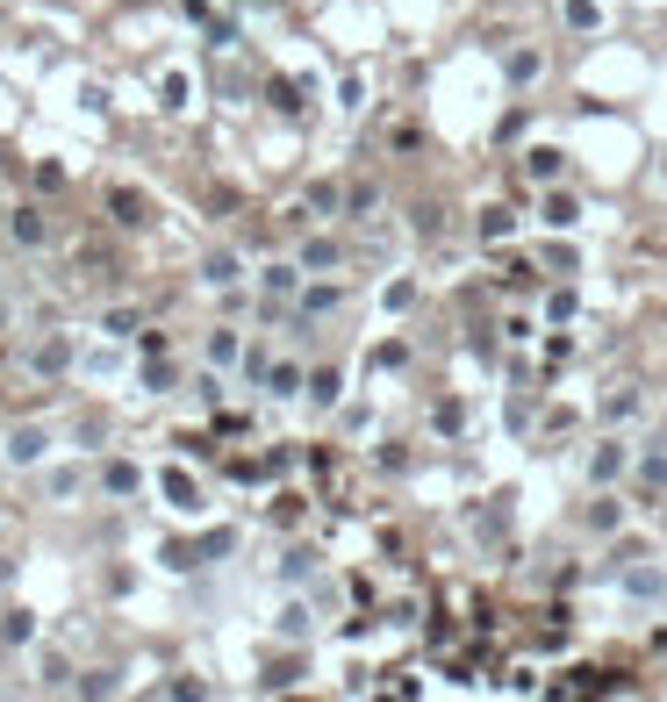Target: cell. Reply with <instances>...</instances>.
I'll return each instance as SVG.
<instances>
[{"label":"cell","mask_w":667,"mask_h":702,"mask_svg":"<svg viewBox=\"0 0 667 702\" xmlns=\"http://www.w3.org/2000/svg\"><path fill=\"white\" fill-rule=\"evenodd\" d=\"M481 237H489V244L510 237V216H503V208H489V216H481Z\"/></svg>","instance_id":"28"},{"label":"cell","mask_w":667,"mask_h":702,"mask_svg":"<svg viewBox=\"0 0 667 702\" xmlns=\"http://www.w3.org/2000/svg\"><path fill=\"white\" fill-rule=\"evenodd\" d=\"M29 365H37V373H65V365H72V338H43L37 351H29Z\"/></svg>","instance_id":"6"},{"label":"cell","mask_w":667,"mask_h":702,"mask_svg":"<svg viewBox=\"0 0 667 702\" xmlns=\"http://www.w3.org/2000/svg\"><path fill=\"white\" fill-rule=\"evenodd\" d=\"M309 208H316V216H338V187H330V179H316V187H309Z\"/></svg>","instance_id":"19"},{"label":"cell","mask_w":667,"mask_h":702,"mask_svg":"<svg viewBox=\"0 0 667 702\" xmlns=\"http://www.w3.org/2000/svg\"><path fill=\"white\" fill-rule=\"evenodd\" d=\"M538 65H545L538 51H517V58H510V80H538Z\"/></svg>","instance_id":"24"},{"label":"cell","mask_w":667,"mask_h":702,"mask_svg":"<svg viewBox=\"0 0 667 702\" xmlns=\"http://www.w3.org/2000/svg\"><path fill=\"white\" fill-rule=\"evenodd\" d=\"M29 631H37V623H29V609H8V623H0V638H8V646H22Z\"/></svg>","instance_id":"20"},{"label":"cell","mask_w":667,"mask_h":702,"mask_svg":"<svg viewBox=\"0 0 667 702\" xmlns=\"http://www.w3.org/2000/svg\"><path fill=\"white\" fill-rule=\"evenodd\" d=\"M524 165H532V179H560V151H545V144H538Z\"/></svg>","instance_id":"18"},{"label":"cell","mask_w":667,"mask_h":702,"mask_svg":"<svg viewBox=\"0 0 667 702\" xmlns=\"http://www.w3.org/2000/svg\"><path fill=\"white\" fill-rule=\"evenodd\" d=\"M101 487H109V495H136V487H144V473H136L130 460H109V473H101Z\"/></svg>","instance_id":"10"},{"label":"cell","mask_w":667,"mask_h":702,"mask_svg":"<svg viewBox=\"0 0 667 702\" xmlns=\"http://www.w3.org/2000/svg\"><path fill=\"white\" fill-rule=\"evenodd\" d=\"M667 581H660V567H632V595H646V602H654Z\"/></svg>","instance_id":"17"},{"label":"cell","mask_w":667,"mask_h":702,"mask_svg":"<svg viewBox=\"0 0 667 702\" xmlns=\"http://www.w3.org/2000/svg\"><path fill=\"white\" fill-rule=\"evenodd\" d=\"M0 460L8 466H43L51 460V431H43V423H14L8 445H0Z\"/></svg>","instance_id":"1"},{"label":"cell","mask_w":667,"mask_h":702,"mask_svg":"<svg viewBox=\"0 0 667 702\" xmlns=\"http://www.w3.org/2000/svg\"><path fill=\"white\" fill-rule=\"evenodd\" d=\"M567 22H574V29H596L603 8H596V0H567Z\"/></svg>","instance_id":"22"},{"label":"cell","mask_w":667,"mask_h":702,"mask_svg":"<svg viewBox=\"0 0 667 702\" xmlns=\"http://www.w3.org/2000/svg\"><path fill=\"white\" fill-rule=\"evenodd\" d=\"M109 208H115V223H123V230H144V223H151V216H144V194H130V187H115Z\"/></svg>","instance_id":"7"},{"label":"cell","mask_w":667,"mask_h":702,"mask_svg":"<svg viewBox=\"0 0 667 702\" xmlns=\"http://www.w3.org/2000/svg\"><path fill=\"white\" fill-rule=\"evenodd\" d=\"M625 473H632V445H625V437H603V445L588 452V481H596V487L625 481Z\"/></svg>","instance_id":"2"},{"label":"cell","mask_w":667,"mask_h":702,"mask_svg":"<svg viewBox=\"0 0 667 702\" xmlns=\"http://www.w3.org/2000/svg\"><path fill=\"white\" fill-rule=\"evenodd\" d=\"M588 524H596V530H617V524H625V502H617V495H603L596 509H588Z\"/></svg>","instance_id":"14"},{"label":"cell","mask_w":667,"mask_h":702,"mask_svg":"<svg viewBox=\"0 0 667 702\" xmlns=\"http://www.w3.org/2000/svg\"><path fill=\"white\" fill-rule=\"evenodd\" d=\"M301 631H309V609L287 602V609H280V638H301Z\"/></svg>","instance_id":"23"},{"label":"cell","mask_w":667,"mask_h":702,"mask_svg":"<svg viewBox=\"0 0 667 702\" xmlns=\"http://www.w3.org/2000/svg\"><path fill=\"white\" fill-rule=\"evenodd\" d=\"M338 394H345V373H338V365H324V373H309V402H316V409H330V402H338Z\"/></svg>","instance_id":"9"},{"label":"cell","mask_w":667,"mask_h":702,"mask_svg":"<svg viewBox=\"0 0 667 702\" xmlns=\"http://www.w3.org/2000/svg\"><path fill=\"white\" fill-rule=\"evenodd\" d=\"M330 266H338V244H330V237H309V244H301V272H330Z\"/></svg>","instance_id":"11"},{"label":"cell","mask_w":667,"mask_h":702,"mask_svg":"<svg viewBox=\"0 0 667 702\" xmlns=\"http://www.w3.org/2000/svg\"><path fill=\"white\" fill-rule=\"evenodd\" d=\"M208 365H237V330H208Z\"/></svg>","instance_id":"13"},{"label":"cell","mask_w":667,"mask_h":702,"mask_svg":"<svg viewBox=\"0 0 667 702\" xmlns=\"http://www.w3.org/2000/svg\"><path fill=\"white\" fill-rule=\"evenodd\" d=\"M538 223H545V230H560V237H567L574 223H582V202H574L567 187H545V194H538Z\"/></svg>","instance_id":"3"},{"label":"cell","mask_w":667,"mask_h":702,"mask_svg":"<svg viewBox=\"0 0 667 702\" xmlns=\"http://www.w3.org/2000/svg\"><path fill=\"white\" fill-rule=\"evenodd\" d=\"M301 287V266H266V295H295Z\"/></svg>","instance_id":"15"},{"label":"cell","mask_w":667,"mask_h":702,"mask_svg":"<svg viewBox=\"0 0 667 702\" xmlns=\"http://www.w3.org/2000/svg\"><path fill=\"white\" fill-rule=\"evenodd\" d=\"M8 237H14V244H43V216H37V208H14Z\"/></svg>","instance_id":"12"},{"label":"cell","mask_w":667,"mask_h":702,"mask_svg":"<svg viewBox=\"0 0 667 702\" xmlns=\"http://www.w3.org/2000/svg\"><path fill=\"white\" fill-rule=\"evenodd\" d=\"M158 481H165V495H173V509H202V487H194L187 466H165Z\"/></svg>","instance_id":"5"},{"label":"cell","mask_w":667,"mask_h":702,"mask_svg":"<svg viewBox=\"0 0 667 702\" xmlns=\"http://www.w3.org/2000/svg\"><path fill=\"white\" fill-rule=\"evenodd\" d=\"M266 380H273V388H266V394H280V402H295V394H301V365H295V359H280V365H266Z\"/></svg>","instance_id":"8"},{"label":"cell","mask_w":667,"mask_h":702,"mask_svg":"<svg viewBox=\"0 0 667 702\" xmlns=\"http://www.w3.org/2000/svg\"><path fill=\"white\" fill-rule=\"evenodd\" d=\"M639 481H646V487H667V452H646V460H639Z\"/></svg>","instance_id":"21"},{"label":"cell","mask_w":667,"mask_h":702,"mask_svg":"<svg viewBox=\"0 0 667 702\" xmlns=\"http://www.w3.org/2000/svg\"><path fill=\"white\" fill-rule=\"evenodd\" d=\"M165 109H187V72H165Z\"/></svg>","instance_id":"26"},{"label":"cell","mask_w":667,"mask_h":702,"mask_svg":"<svg viewBox=\"0 0 667 702\" xmlns=\"http://www.w3.org/2000/svg\"><path fill=\"white\" fill-rule=\"evenodd\" d=\"M14 581V559H0V588H8Z\"/></svg>","instance_id":"29"},{"label":"cell","mask_w":667,"mask_h":702,"mask_svg":"<svg viewBox=\"0 0 667 702\" xmlns=\"http://www.w3.org/2000/svg\"><path fill=\"white\" fill-rule=\"evenodd\" d=\"M43 487H51V495H72V487H80V466H58V473H51V481H43Z\"/></svg>","instance_id":"27"},{"label":"cell","mask_w":667,"mask_h":702,"mask_svg":"<svg viewBox=\"0 0 667 702\" xmlns=\"http://www.w3.org/2000/svg\"><path fill=\"white\" fill-rule=\"evenodd\" d=\"M202 280H208V287H237V280H245V258H237L230 244H216V251L202 258Z\"/></svg>","instance_id":"4"},{"label":"cell","mask_w":667,"mask_h":702,"mask_svg":"<svg viewBox=\"0 0 667 702\" xmlns=\"http://www.w3.org/2000/svg\"><path fill=\"white\" fill-rule=\"evenodd\" d=\"M301 309H309V316H324V309H338V287H301Z\"/></svg>","instance_id":"16"},{"label":"cell","mask_w":667,"mask_h":702,"mask_svg":"<svg viewBox=\"0 0 667 702\" xmlns=\"http://www.w3.org/2000/svg\"><path fill=\"white\" fill-rule=\"evenodd\" d=\"M101 330H109V338H130L136 316H130V309H109V316H101Z\"/></svg>","instance_id":"25"}]
</instances>
